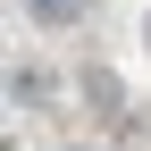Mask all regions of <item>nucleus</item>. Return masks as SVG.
<instances>
[{
	"label": "nucleus",
	"instance_id": "f257e3e1",
	"mask_svg": "<svg viewBox=\"0 0 151 151\" xmlns=\"http://www.w3.org/2000/svg\"><path fill=\"white\" fill-rule=\"evenodd\" d=\"M25 17H34V25H76L84 0H25Z\"/></svg>",
	"mask_w": 151,
	"mask_h": 151
}]
</instances>
